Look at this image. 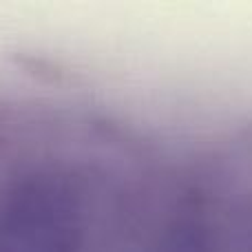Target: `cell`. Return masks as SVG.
<instances>
[{"instance_id":"1","label":"cell","mask_w":252,"mask_h":252,"mask_svg":"<svg viewBox=\"0 0 252 252\" xmlns=\"http://www.w3.org/2000/svg\"><path fill=\"white\" fill-rule=\"evenodd\" d=\"M84 208L66 175L31 170L0 195V252H82Z\"/></svg>"}]
</instances>
